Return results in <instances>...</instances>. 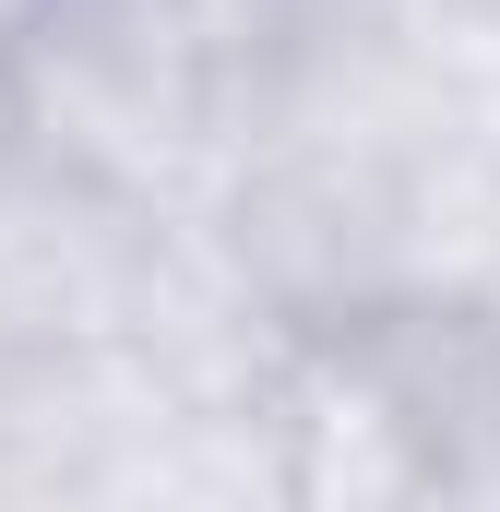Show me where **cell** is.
I'll use <instances>...</instances> for the list:
<instances>
[{"label":"cell","instance_id":"1","mask_svg":"<svg viewBox=\"0 0 500 512\" xmlns=\"http://www.w3.org/2000/svg\"><path fill=\"white\" fill-rule=\"evenodd\" d=\"M0 143L131 215H215L239 167V24L215 0H24Z\"/></svg>","mask_w":500,"mask_h":512}]
</instances>
